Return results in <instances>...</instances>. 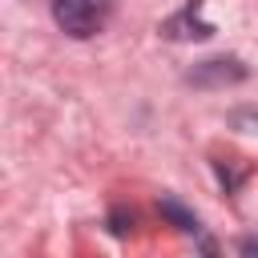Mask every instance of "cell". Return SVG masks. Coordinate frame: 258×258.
Wrapping results in <instances>:
<instances>
[{"label": "cell", "mask_w": 258, "mask_h": 258, "mask_svg": "<svg viewBox=\"0 0 258 258\" xmlns=\"http://www.w3.org/2000/svg\"><path fill=\"white\" fill-rule=\"evenodd\" d=\"M129 226H133V214H121V210H113V230H117V234H129Z\"/></svg>", "instance_id": "5"}, {"label": "cell", "mask_w": 258, "mask_h": 258, "mask_svg": "<svg viewBox=\"0 0 258 258\" xmlns=\"http://www.w3.org/2000/svg\"><path fill=\"white\" fill-rule=\"evenodd\" d=\"M161 32H165L169 40H210V36H214V24L202 20V0H185V8L173 12V16L161 24Z\"/></svg>", "instance_id": "3"}, {"label": "cell", "mask_w": 258, "mask_h": 258, "mask_svg": "<svg viewBox=\"0 0 258 258\" xmlns=\"http://www.w3.org/2000/svg\"><path fill=\"white\" fill-rule=\"evenodd\" d=\"M238 81H246V64L234 56H214V60H202L185 73V85H198V89H226Z\"/></svg>", "instance_id": "2"}, {"label": "cell", "mask_w": 258, "mask_h": 258, "mask_svg": "<svg viewBox=\"0 0 258 258\" xmlns=\"http://www.w3.org/2000/svg\"><path fill=\"white\" fill-rule=\"evenodd\" d=\"M161 218H169L177 230H185V234H198V218H194V210H185L177 198H161Z\"/></svg>", "instance_id": "4"}, {"label": "cell", "mask_w": 258, "mask_h": 258, "mask_svg": "<svg viewBox=\"0 0 258 258\" xmlns=\"http://www.w3.org/2000/svg\"><path fill=\"white\" fill-rule=\"evenodd\" d=\"M113 12V0H52V20L60 24V32L85 40V36H97L105 28Z\"/></svg>", "instance_id": "1"}, {"label": "cell", "mask_w": 258, "mask_h": 258, "mask_svg": "<svg viewBox=\"0 0 258 258\" xmlns=\"http://www.w3.org/2000/svg\"><path fill=\"white\" fill-rule=\"evenodd\" d=\"M242 254L254 258V254H258V238H242Z\"/></svg>", "instance_id": "6"}]
</instances>
